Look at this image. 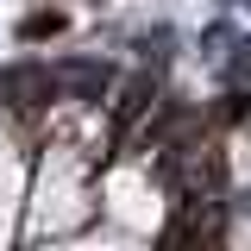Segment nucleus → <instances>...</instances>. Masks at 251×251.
Listing matches in <instances>:
<instances>
[{
    "label": "nucleus",
    "instance_id": "nucleus-2",
    "mask_svg": "<svg viewBox=\"0 0 251 251\" xmlns=\"http://www.w3.org/2000/svg\"><path fill=\"white\" fill-rule=\"evenodd\" d=\"M31 163H38V120L19 100H0V245H19Z\"/></svg>",
    "mask_w": 251,
    "mask_h": 251
},
{
    "label": "nucleus",
    "instance_id": "nucleus-1",
    "mask_svg": "<svg viewBox=\"0 0 251 251\" xmlns=\"http://www.w3.org/2000/svg\"><path fill=\"white\" fill-rule=\"evenodd\" d=\"M120 151L107 107L88 94L44 100L38 107V163H31V195H25V226L19 245L44 239H88L100 214V176Z\"/></svg>",
    "mask_w": 251,
    "mask_h": 251
}]
</instances>
